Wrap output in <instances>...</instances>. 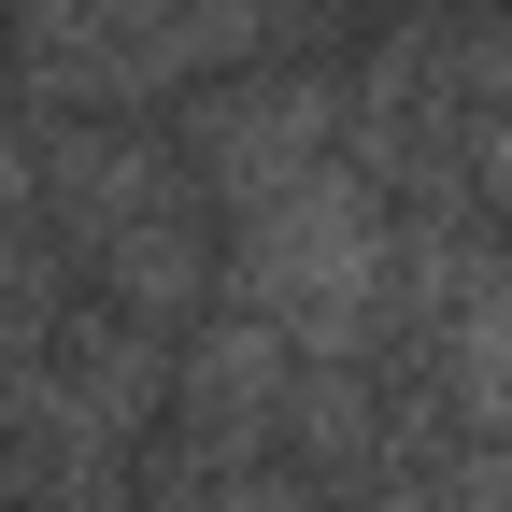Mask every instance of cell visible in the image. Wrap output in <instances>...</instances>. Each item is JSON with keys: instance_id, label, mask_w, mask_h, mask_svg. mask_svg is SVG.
<instances>
[{"instance_id": "7a4b0ae2", "label": "cell", "mask_w": 512, "mask_h": 512, "mask_svg": "<svg viewBox=\"0 0 512 512\" xmlns=\"http://www.w3.org/2000/svg\"><path fill=\"white\" fill-rule=\"evenodd\" d=\"M313 29V0H0L29 114H143L214 72H256Z\"/></svg>"}, {"instance_id": "6da1fadb", "label": "cell", "mask_w": 512, "mask_h": 512, "mask_svg": "<svg viewBox=\"0 0 512 512\" xmlns=\"http://www.w3.org/2000/svg\"><path fill=\"white\" fill-rule=\"evenodd\" d=\"M43 143V242L57 271H86V299L143 313V328H200L214 313V200L143 114H29Z\"/></svg>"}, {"instance_id": "3957f363", "label": "cell", "mask_w": 512, "mask_h": 512, "mask_svg": "<svg viewBox=\"0 0 512 512\" xmlns=\"http://www.w3.org/2000/svg\"><path fill=\"white\" fill-rule=\"evenodd\" d=\"M384 271H399V214L356 171H299L271 200H242L214 242V299L299 356H384Z\"/></svg>"}, {"instance_id": "277c9868", "label": "cell", "mask_w": 512, "mask_h": 512, "mask_svg": "<svg viewBox=\"0 0 512 512\" xmlns=\"http://www.w3.org/2000/svg\"><path fill=\"white\" fill-rule=\"evenodd\" d=\"M171 157L200 171V200H214V228H228L242 200H271V185L342 171V72H313V57H256V72L185 86Z\"/></svg>"}, {"instance_id": "5b68a950", "label": "cell", "mask_w": 512, "mask_h": 512, "mask_svg": "<svg viewBox=\"0 0 512 512\" xmlns=\"http://www.w3.org/2000/svg\"><path fill=\"white\" fill-rule=\"evenodd\" d=\"M342 512H456V498H441V470H413V484H356Z\"/></svg>"}]
</instances>
